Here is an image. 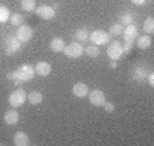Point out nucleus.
<instances>
[{"label":"nucleus","mask_w":154,"mask_h":146,"mask_svg":"<svg viewBox=\"0 0 154 146\" xmlns=\"http://www.w3.org/2000/svg\"><path fill=\"white\" fill-rule=\"evenodd\" d=\"M26 100H27L26 92L20 88L15 89V90L8 96V102L11 104L12 108H19V107H22Z\"/></svg>","instance_id":"f257e3e1"},{"label":"nucleus","mask_w":154,"mask_h":146,"mask_svg":"<svg viewBox=\"0 0 154 146\" xmlns=\"http://www.w3.org/2000/svg\"><path fill=\"white\" fill-rule=\"evenodd\" d=\"M17 71V78L19 79V81H22V82H29V81H32L33 78H34V68L32 67V66H29V64H23V66H20L18 70H15Z\"/></svg>","instance_id":"f03ea898"},{"label":"nucleus","mask_w":154,"mask_h":146,"mask_svg":"<svg viewBox=\"0 0 154 146\" xmlns=\"http://www.w3.org/2000/svg\"><path fill=\"white\" fill-rule=\"evenodd\" d=\"M63 52L67 57L76 59V57H81L82 56V53H83V47H82L79 42H71L67 47H64Z\"/></svg>","instance_id":"7ed1b4c3"},{"label":"nucleus","mask_w":154,"mask_h":146,"mask_svg":"<svg viewBox=\"0 0 154 146\" xmlns=\"http://www.w3.org/2000/svg\"><path fill=\"white\" fill-rule=\"evenodd\" d=\"M108 56L111 57V60H119L120 57L123 56V45L120 44L119 41H113L111 42V45L108 47V51H106Z\"/></svg>","instance_id":"20e7f679"},{"label":"nucleus","mask_w":154,"mask_h":146,"mask_svg":"<svg viewBox=\"0 0 154 146\" xmlns=\"http://www.w3.org/2000/svg\"><path fill=\"white\" fill-rule=\"evenodd\" d=\"M33 29L30 26H27V25H22V26H19V29L17 30V38L20 41V42H29L30 40L33 38Z\"/></svg>","instance_id":"39448f33"},{"label":"nucleus","mask_w":154,"mask_h":146,"mask_svg":"<svg viewBox=\"0 0 154 146\" xmlns=\"http://www.w3.org/2000/svg\"><path fill=\"white\" fill-rule=\"evenodd\" d=\"M91 40V42H93L94 45L100 44V45H104V44H108L109 42V34L108 33H105L104 30H94L93 33L90 34V37H89Z\"/></svg>","instance_id":"423d86ee"},{"label":"nucleus","mask_w":154,"mask_h":146,"mask_svg":"<svg viewBox=\"0 0 154 146\" xmlns=\"http://www.w3.org/2000/svg\"><path fill=\"white\" fill-rule=\"evenodd\" d=\"M20 48V41L17 37H8L4 41V51L7 52V55H14L15 52H18Z\"/></svg>","instance_id":"0eeeda50"},{"label":"nucleus","mask_w":154,"mask_h":146,"mask_svg":"<svg viewBox=\"0 0 154 146\" xmlns=\"http://www.w3.org/2000/svg\"><path fill=\"white\" fill-rule=\"evenodd\" d=\"M89 96V101L93 104V105L96 107H101L104 105V102L106 101L105 100V94L102 90H100V89H96V90H91L90 93L87 94Z\"/></svg>","instance_id":"6e6552de"},{"label":"nucleus","mask_w":154,"mask_h":146,"mask_svg":"<svg viewBox=\"0 0 154 146\" xmlns=\"http://www.w3.org/2000/svg\"><path fill=\"white\" fill-rule=\"evenodd\" d=\"M35 14L41 18V19H45V20H51L55 18L56 11L49 6H40L35 8Z\"/></svg>","instance_id":"1a4fd4ad"},{"label":"nucleus","mask_w":154,"mask_h":146,"mask_svg":"<svg viewBox=\"0 0 154 146\" xmlns=\"http://www.w3.org/2000/svg\"><path fill=\"white\" fill-rule=\"evenodd\" d=\"M34 71L40 76H48L51 74V71H52V68H51V64L47 63V61H38L34 67Z\"/></svg>","instance_id":"9d476101"},{"label":"nucleus","mask_w":154,"mask_h":146,"mask_svg":"<svg viewBox=\"0 0 154 146\" xmlns=\"http://www.w3.org/2000/svg\"><path fill=\"white\" fill-rule=\"evenodd\" d=\"M72 93L75 97L78 98H83L89 94V88H87L86 83H82V82H78L75 85L72 86Z\"/></svg>","instance_id":"9b49d317"},{"label":"nucleus","mask_w":154,"mask_h":146,"mask_svg":"<svg viewBox=\"0 0 154 146\" xmlns=\"http://www.w3.org/2000/svg\"><path fill=\"white\" fill-rule=\"evenodd\" d=\"M123 36H124V40L125 41H132L138 37V27L135 25H128L125 29H123Z\"/></svg>","instance_id":"f8f14e48"},{"label":"nucleus","mask_w":154,"mask_h":146,"mask_svg":"<svg viewBox=\"0 0 154 146\" xmlns=\"http://www.w3.org/2000/svg\"><path fill=\"white\" fill-rule=\"evenodd\" d=\"M4 122H6V124H8V126H15L18 122H19V113H18L15 109H10V111H7L6 113H4Z\"/></svg>","instance_id":"ddd939ff"},{"label":"nucleus","mask_w":154,"mask_h":146,"mask_svg":"<svg viewBox=\"0 0 154 146\" xmlns=\"http://www.w3.org/2000/svg\"><path fill=\"white\" fill-rule=\"evenodd\" d=\"M64 47H66V44H64V40L61 37H55L51 40L49 42V48L52 52L55 53H59V52H63Z\"/></svg>","instance_id":"4468645a"},{"label":"nucleus","mask_w":154,"mask_h":146,"mask_svg":"<svg viewBox=\"0 0 154 146\" xmlns=\"http://www.w3.org/2000/svg\"><path fill=\"white\" fill-rule=\"evenodd\" d=\"M14 143L17 146H27L30 143V141H29V137H27L26 132L18 131L17 134L14 135Z\"/></svg>","instance_id":"2eb2a0df"},{"label":"nucleus","mask_w":154,"mask_h":146,"mask_svg":"<svg viewBox=\"0 0 154 146\" xmlns=\"http://www.w3.org/2000/svg\"><path fill=\"white\" fill-rule=\"evenodd\" d=\"M42 98H44L42 93H41V92H37V90H33L27 94V100H29V102L32 105H38V104H41Z\"/></svg>","instance_id":"dca6fc26"},{"label":"nucleus","mask_w":154,"mask_h":146,"mask_svg":"<svg viewBox=\"0 0 154 146\" xmlns=\"http://www.w3.org/2000/svg\"><path fill=\"white\" fill-rule=\"evenodd\" d=\"M137 44H138V47H139L140 49H147V48L151 45V38H150V36L146 34V36H140V37H138Z\"/></svg>","instance_id":"f3484780"},{"label":"nucleus","mask_w":154,"mask_h":146,"mask_svg":"<svg viewBox=\"0 0 154 146\" xmlns=\"http://www.w3.org/2000/svg\"><path fill=\"white\" fill-rule=\"evenodd\" d=\"M20 7L23 11L32 12L35 8V0H20Z\"/></svg>","instance_id":"a211bd4d"},{"label":"nucleus","mask_w":154,"mask_h":146,"mask_svg":"<svg viewBox=\"0 0 154 146\" xmlns=\"http://www.w3.org/2000/svg\"><path fill=\"white\" fill-rule=\"evenodd\" d=\"M143 30H145V33H147L149 36L153 34L154 33V19L153 18H146V20L143 22Z\"/></svg>","instance_id":"6ab92c4d"},{"label":"nucleus","mask_w":154,"mask_h":146,"mask_svg":"<svg viewBox=\"0 0 154 146\" xmlns=\"http://www.w3.org/2000/svg\"><path fill=\"white\" fill-rule=\"evenodd\" d=\"M75 37H76V40H78V42H86L90 36H89V32H87L86 29H79V30H76Z\"/></svg>","instance_id":"aec40b11"},{"label":"nucleus","mask_w":154,"mask_h":146,"mask_svg":"<svg viewBox=\"0 0 154 146\" xmlns=\"http://www.w3.org/2000/svg\"><path fill=\"white\" fill-rule=\"evenodd\" d=\"M83 52H86L90 57H97L100 55V48L98 45H87L86 49H83Z\"/></svg>","instance_id":"412c9836"},{"label":"nucleus","mask_w":154,"mask_h":146,"mask_svg":"<svg viewBox=\"0 0 154 146\" xmlns=\"http://www.w3.org/2000/svg\"><path fill=\"white\" fill-rule=\"evenodd\" d=\"M10 19V11L7 7L4 6H0V23H3V22H7Z\"/></svg>","instance_id":"4be33fe9"},{"label":"nucleus","mask_w":154,"mask_h":146,"mask_svg":"<svg viewBox=\"0 0 154 146\" xmlns=\"http://www.w3.org/2000/svg\"><path fill=\"white\" fill-rule=\"evenodd\" d=\"M120 22H122V25H131L132 22H134V15L131 14V12H124V14L120 17Z\"/></svg>","instance_id":"5701e85b"},{"label":"nucleus","mask_w":154,"mask_h":146,"mask_svg":"<svg viewBox=\"0 0 154 146\" xmlns=\"http://www.w3.org/2000/svg\"><path fill=\"white\" fill-rule=\"evenodd\" d=\"M10 22H11L14 26H19V25H22V22H23V17L20 14H12L11 17H10Z\"/></svg>","instance_id":"b1692460"},{"label":"nucleus","mask_w":154,"mask_h":146,"mask_svg":"<svg viewBox=\"0 0 154 146\" xmlns=\"http://www.w3.org/2000/svg\"><path fill=\"white\" fill-rule=\"evenodd\" d=\"M109 33L113 36H120L123 33V25L122 23H113L109 29Z\"/></svg>","instance_id":"393cba45"},{"label":"nucleus","mask_w":154,"mask_h":146,"mask_svg":"<svg viewBox=\"0 0 154 146\" xmlns=\"http://www.w3.org/2000/svg\"><path fill=\"white\" fill-rule=\"evenodd\" d=\"M145 75H146V73L142 68H137V70L134 71V78L137 79V81H140L142 78H145Z\"/></svg>","instance_id":"a878e982"},{"label":"nucleus","mask_w":154,"mask_h":146,"mask_svg":"<svg viewBox=\"0 0 154 146\" xmlns=\"http://www.w3.org/2000/svg\"><path fill=\"white\" fill-rule=\"evenodd\" d=\"M104 108H105V111H106V112H113L115 105L112 104V102H106V101H105L104 102Z\"/></svg>","instance_id":"bb28decb"},{"label":"nucleus","mask_w":154,"mask_h":146,"mask_svg":"<svg viewBox=\"0 0 154 146\" xmlns=\"http://www.w3.org/2000/svg\"><path fill=\"white\" fill-rule=\"evenodd\" d=\"M131 45H132V42H131V41H125V45L124 47H123V52H130L131 51Z\"/></svg>","instance_id":"cd10ccee"},{"label":"nucleus","mask_w":154,"mask_h":146,"mask_svg":"<svg viewBox=\"0 0 154 146\" xmlns=\"http://www.w3.org/2000/svg\"><path fill=\"white\" fill-rule=\"evenodd\" d=\"M7 78H8L10 81H15V79H18L17 78V71H11V73H8L7 74Z\"/></svg>","instance_id":"c85d7f7f"},{"label":"nucleus","mask_w":154,"mask_h":146,"mask_svg":"<svg viewBox=\"0 0 154 146\" xmlns=\"http://www.w3.org/2000/svg\"><path fill=\"white\" fill-rule=\"evenodd\" d=\"M134 4H137V6H142V4L146 3V0H131Z\"/></svg>","instance_id":"c756f323"},{"label":"nucleus","mask_w":154,"mask_h":146,"mask_svg":"<svg viewBox=\"0 0 154 146\" xmlns=\"http://www.w3.org/2000/svg\"><path fill=\"white\" fill-rule=\"evenodd\" d=\"M149 83H150L151 86L154 85V74H149Z\"/></svg>","instance_id":"7c9ffc66"},{"label":"nucleus","mask_w":154,"mask_h":146,"mask_svg":"<svg viewBox=\"0 0 154 146\" xmlns=\"http://www.w3.org/2000/svg\"><path fill=\"white\" fill-rule=\"evenodd\" d=\"M116 66H117L116 64V60H113V61H112V64H111V67L112 68H116Z\"/></svg>","instance_id":"2f4dec72"}]
</instances>
